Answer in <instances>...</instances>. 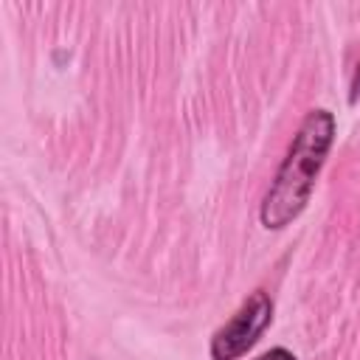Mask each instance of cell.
I'll return each instance as SVG.
<instances>
[{"mask_svg": "<svg viewBox=\"0 0 360 360\" xmlns=\"http://www.w3.org/2000/svg\"><path fill=\"white\" fill-rule=\"evenodd\" d=\"M332 141H335V115L323 107L309 110L262 200L259 219L264 228L278 231L307 208L315 188V177L332 149Z\"/></svg>", "mask_w": 360, "mask_h": 360, "instance_id": "cell-1", "label": "cell"}, {"mask_svg": "<svg viewBox=\"0 0 360 360\" xmlns=\"http://www.w3.org/2000/svg\"><path fill=\"white\" fill-rule=\"evenodd\" d=\"M349 98H352V101L360 98V62L354 65V73H352V93H349Z\"/></svg>", "mask_w": 360, "mask_h": 360, "instance_id": "cell-4", "label": "cell"}, {"mask_svg": "<svg viewBox=\"0 0 360 360\" xmlns=\"http://www.w3.org/2000/svg\"><path fill=\"white\" fill-rule=\"evenodd\" d=\"M273 321V298L264 290H256L250 298L242 301V307L231 315L228 323H222L211 338V360H236L242 357L259 335Z\"/></svg>", "mask_w": 360, "mask_h": 360, "instance_id": "cell-2", "label": "cell"}, {"mask_svg": "<svg viewBox=\"0 0 360 360\" xmlns=\"http://www.w3.org/2000/svg\"><path fill=\"white\" fill-rule=\"evenodd\" d=\"M256 360H298L290 349H284V346H276V349H270V352H264V354H259Z\"/></svg>", "mask_w": 360, "mask_h": 360, "instance_id": "cell-3", "label": "cell"}]
</instances>
